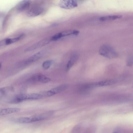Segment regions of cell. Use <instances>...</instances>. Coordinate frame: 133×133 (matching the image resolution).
Listing matches in <instances>:
<instances>
[{
	"label": "cell",
	"mask_w": 133,
	"mask_h": 133,
	"mask_svg": "<svg viewBox=\"0 0 133 133\" xmlns=\"http://www.w3.org/2000/svg\"><path fill=\"white\" fill-rule=\"evenodd\" d=\"M99 53L101 56L109 59L116 58L118 56V53L114 48L107 44H103L101 46Z\"/></svg>",
	"instance_id": "obj_1"
},
{
	"label": "cell",
	"mask_w": 133,
	"mask_h": 133,
	"mask_svg": "<svg viewBox=\"0 0 133 133\" xmlns=\"http://www.w3.org/2000/svg\"><path fill=\"white\" fill-rule=\"evenodd\" d=\"M43 96L39 93H29L19 95L15 97L10 102L18 103L29 99H36L42 98Z\"/></svg>",
	"instance_id": "obj_2"
},
{
	"label": "cell",
	"mask_w": 133,
	"mask_h": 133,
	"mask_svg": "<svg viewBox=\"0 0 133 133\" xmlns=\"http://www.w3.org/2000/svg\"><path fill=\"white\" fill-rule=\"evenodd\" d=\"M116 82V80L114 79L104 80L88 84L84 86L83 88L88 89L97 87L109 86L115 84Z\"/></svg>",
	"instance_id": "obj_3"
},
{
	"label": "cell",
	"mask_w": 133,
	"mask_h": 133,
	"mask_svg": "<svg viewBox=\"0 0 133 133\" xmlns=\"http://www.w3.org/2000/svg\"><path fill=\"white\" fill-rule=\"evenodd\" d=\"M51 37L43 39L34 44L25 50V51H29L42 47L48 44L51 40Z\"/></svg>",
	"instance_id": "obj_4"
},
{
	"label": "cell",
	"mask_w": 133,
	"mask_h": 133,
	"mask_svg": "<svg viewBox=\"0 0 133 133\" xmlns=\"http://www.w3.org/2000/svg\"><path fill=\"white\" fill-rule=\"evenodd\" d=\"M59 5L61 8L65 9H71L78 6L77 2L75 0H61L59 3Z\"/></svg>",
	"instance_id": "obj_5"
},
{
	"label": "cell",
	"mask_w": 133,
	"mask_h": 133,
	"mask_svg": "<svg viewBox=\"0 0 133 133\" xmlns=\"http://www.w3.org/2000/svg\"><path fill=\"white\" fill-rule=\"evenodd\" d=\"M33 82H40L42 83H46L49 82L51 79L41 74H36L33 75L31 78Z\"/></svg>",
	"instance_id": "obj_6"
},
{
	"label": "cell",
	"mask_w": 133,
	"mask_h": 133,
	"mask_svg": "<svg viewBox=\"0 0 133 133\" xmlns=\"http://www.w3.org/2000/svg\"><path fill=\"white\" fill-rule=\"evenodd\" d=\"M43 11V8L40 7H36L29 10L27 12V15L30 17H35L41 15Z\"/></svg>",
	"instance_id": "obj_7"
},
{
	"label": "cell",
	"mask_w": 133,
	"mask_h": 133,
	"mask_svg": "<svg viewBox=\"0 0 133 133\" xmlns=\"http://www.w3.org/2000/svg\"><path fill=\"white\" fill-rule=\"evenodd\" d=\"M44 51H40L29 57L25 61L26 64H29L35 62L40 59L43 55Z\"/></svg>",
	"instance_id": "obj_8"
},
{
	"label": "cell",
	"mask_w": 133,
	"mask_h": 133,
	"mask_svg": "<svg viewBox=\"0 0 133 133\" xmlns=\"http://www.w3.org/2000/svg\"><path fill=\"white\" fill-rule=\"evenodd\" d=\"M31 3L30 0H23L20 2L18 4L17 9L19 12H21L27 9L29 7Z\"/></svg>",
	"instance_id": "obj_9"
},
{
	"label": "cell",
	"mask_w": 133,
	"mask_h": 133,
	"mask_svg": "<svg viewBox=\"0 0 133 133\" xmlns=\"http://www.w3.org/2000/svg\"><path fill=\"white\" fill-rule=\"evenodd\" d=\"M20 110V109L18 108L0 109V115H4L18 112H19Z\"/></svg>",
	"instance_id": "obj_10"
},
{
	"label": "cell",
	"mask_w": 133,
	"mask_h": 133,
	"mask_svg": "<svg viewBox=\"0 0 133 133\" xmlns=\"http://www.w3.org/2000/svg\"><path fill=\"white\" fill-rule=\"evenodd\" d=\"M79 57L78 53L75 52L72 55L66 67L67 71L69 70L77 61Z\"/></svg>",
	"instance_id": "obj_11"
},
{
	"label": "cell",
	"mask_w": 133,
	"mask_h": 133,
	"mask_svg": "<svg viewBox=\"0 0 133 133\" xmlns=\"http://www.w3.org/2000/svg\"><path fill=\"white\" fill-rule=\"evenodd\" d=\"M79 33V31L75 30H66L59 32L61 38L63 37L71 35L77 36Z\"/></svg>",
	"instance_id": "obj_12"
},
{
	"label": "cell",
	"mask_w": 133,
	"mask_h": 133,
	"mask_svg": "<svg viewBox=\"0 0 133 133\" xmlns=\"http://www.w3.org/2000/svg\"><path fill=\"white\" fill-rule=\"evenodd\" d=\"M68 86L67 85H62L55 87L49 90L52 96L64 91L66 89Z\"/></svg>",
	"instance_id": "obj_13"
},
{
	"label": "cell",
	"mask_w": 133,
	"mask_h": 133,
	"mask_svg": "<svg viewBox=\"0 0 133 133\" xmlns=\"http://www.w3.org/2000/svg\"><path fill=\"white\" fill-rule=\"evenodd\" d=\"M122 17L121 15H109L101 17L99 18V19L101 21L113 20L121 18Z\"/></svg>",
	"instance_id": "obj_14"
},
{
	"label": "cell",
	"mask_w": 133,
	"mask_h": 133,
	"mask_svg": "<svg viewBox=\"0 0 133 133\" xmlns=\"http://www.w3.org/2000/svg\"><path fill=\"white\" fill-rule=\"evenodd\" d=\"M15 121L20 123H31L30 117H22L17 118Z\"/></svg>",
	"instance_id": "obj_15"
},
{
	"label": "cell",
	"mask_w": 133,
	"mask_h": 133,
	"mask_svg": "<svg viewBox=\"0 0 133 133\" xmlns=\"http://www.w3.org/2000/svg\"><path fill=\"white\" fill-rule=\"evenodd\" d=\"M23 35L13 38L6 39V45H9L18 41L23 37Z\"/></svg>",
	"instance_id": "obj_16"
},
{
	"label": "cell",
	"mask_w": 133,
	"mask_h": 133,
	"mask_svg": "<svg viewBox=\"0 0 133 133\" xmlns=\"http://www.w3.org/2000/svg\"><path fill=\"white\" fill-rule=\"evenodd\" d=\"M53 63L51 60H48L44 61L43 63L42 66L44 70H46L50 68Z\"/></svg>",
	"instance_id": "obj_17"
},
{
	"label": "cell",
	"mask_w": 133,
	"mask_h": 133,
	"mask_svg": "<svg viewBox=\"0 0 133 133\" xmlns=\"http://www.w3.org/2000/svg\"><path fill=\"white\" fill-rule=\"evenodd\" d=\"M133 63V57L130 55L127 58V65L128 66H131Z\"/></svg>",
	"instance_id": "obj_18"
},
{
	"label": "cell",
	"mask_w": 133,
	"mask_h": 133,
	"mask_svg": "<svg viewBox=\"0 0 133 133\" xmlns=\"http://www.w3.org/2000/svg\"><path fill=\"white\" fill-rule=\"evenodd\" d=\"M9 88H6L0 89V96L5 95L8 93V90H9V89H8Z\"/></svg>",
	"instance_id": "obj_19"
},
{
	"label": "cell",
	"mask_w": 133,
	"mask_h": 133,
	"mask_svg": "<svg viewBox=\"0 0 133 133\" xmlns=\"http://www.w3.org/2000/svg\"><path fill=\"white\" fill-rule=\"evenodd\" d=\"M6 39H3L0 41V47L6 45Z\"/></svg>",
	"instance_id": "obj_20"
},
{
	"label": "cell",
	"mask_w": 133,
	"mask_h": 133,
	"mask_svg": "<svg viewBox=\"0 0 133 133\" xmlns=\"http://www.w3.org/2000/svg\"><path fill=\"white\" fill-rule=\"evenodd\" d=\"M112 133H118L117 132L115 131V132H114Z\"/></svg>",
	"instance_id": "obj_21"
},
{
	"label": "cell",
	"mask_w": 133,
	"mask_h": 133,
	"mask_svg": "<svg viewBox=\"0 0 133 133\" xmlns=\"http://www.w3.org/2000/svg\"><path fill=\"white\" fill-rule=\"evenodd\" d=\"M1 63H0V68L1 67Z\"/></svg>",
	"instance_id": "obj_22"
}]
</instances>
